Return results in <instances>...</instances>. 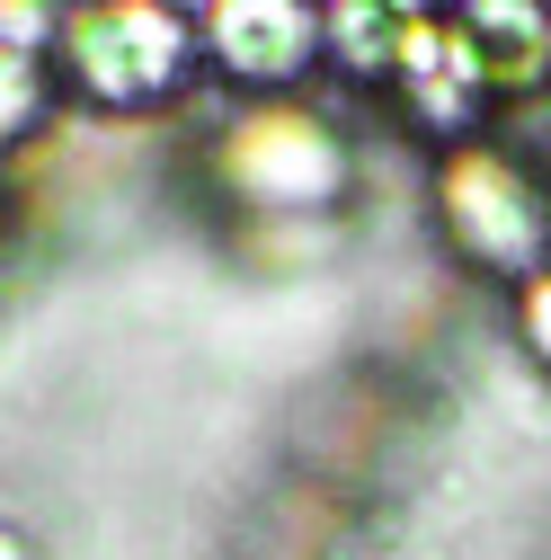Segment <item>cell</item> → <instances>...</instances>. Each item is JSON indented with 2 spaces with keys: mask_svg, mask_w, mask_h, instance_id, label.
I'll list each match as a JSON object with an SVG mask.
<instances>
[{
  "mask_svg": "<svg viewBox=\"0 0 551 560\" xmlns=\"http://www.w3.org/2000/svg\"><path fill=\"white\" fill-rule=\"evenodd\" d=\"M196 170H204V196H214L241 232L338 223L356 178H365L356 133L320 98H241V107H223V125L204 133Z\"/></svg>",
  "mask_w": 551,
  "mask_h": 560,
  "instance_id": "obj_1",
  "label": "cell"
},
{
  "mask_svg": "<svg viewBox=\"0 0 551 560\" xmlns=\"http://www.w3.org/2000/svg\"><path fill=\"white\" fill-rule=\"evenodd\" d=\"M54 81L90 116H161L196 98L204 45L187 0H72L54 27Z\"/></svg>",
  "mask_w": 551,
  "mask_h": 560,
  "instance_id": "obj_2",
  "label": "cell"
},
{
  "mask_svg": "<svg viewBox=\"0 0 551 560\" xmlns=\"http://www.w3.org/2000/svg\"><path fill=\"white\" fill-rule=\"evenodd\" d=\"M427 223L471 276H499L516 294L525 276L551 267V161L534 143H507V133H480V143L436 152Z\"/></svg>",
  "mask_w": 551,
  "mask_h": 560,
  "instance_id": "obj_3",
  "label": "cell"
},
{
  "mask_svg": "<svg viewBox=\"0 0 551 560\" xmlns=\"http://www.w3.org/2000/svg\"><path fill=\"white\" fill-rule=\"evenodd\" d=\"M204 81L241 98H303L329 72V0H196Z\"/></svg>",
  "mask_w": 551,
  "mask_h": 560,
  "instance_id": "obj_4",
  "label": "cell"
},
{
  "mask_svg": "<svg viewBox=\"0 0 551 560\" xmlns=\"http://www.w3.org/2000/svg\"><path fill=\"white\" fill-rule=\"evenodd\" d=\"M374 98H383V116H391L400 133H419V143H436V152L480 143L490 116H507V107L490 98V72H480V54L462 45L454 19H419V27H409L391 81H383Z\"/></svg>",
  "mask_w": 551,
  "mask_h": 560,
  "instance_id": "obj_5",
  "label": "cell"
},
{
  "mask_svg": "<svg viewBox=\"0 0 551 560\" xmlns=\"http://www.w3.org/2000/svg\"><path fill=\"white\" fill-rule=\"evenodd\" d=\"M454 27L480 54L499 107H534L551 90V0H454Z\"/></svg>",
  "mask_w": 551,
  "mask_h": 560,
  "instance_id": "obj_6",
  "label": "cell"
},
{
  "mask_svg": "<svg viewBox=\"0 0 551 560\" xmlns=\"http://www.w3.org/2000/svg\"><path fill=\"white\" fill-rule=\"evenodd\" d=\"M54 107H62L54 62H45V54H19V45H0V170H10V152H27L36 133L54 125Z\"/></svg>",
  "mask_w": 551,
  "mask_h": 560,
  "instance_id": "obj_7",
  "label": "cell"
},
{
  "mask_svg": "<svg viewBox=\"0 0 551 560\" xmlns=\"http://www.w3.org/2000/svg\"><path fill=\"white\" fill-rule=\"evenodd\" d=\"M507 312H516V347L542 365V383H551V267L542 276H525V285L507 294Z\"/></svg>",
  "mask_w": 551,
  "mask_h": 560,
  "instance_id": "obj_8",
  "label": "cell"
},
{
  "mask_svg": "<svg viewBox=\"0 0 551 560\" xmlns=\"http://www.w3.org/2000/svg\"><path fill=\"white\" fill-rule=\"evenodd\" d=\"M391 19H454V0H383Z\"/></svg>",
  "mask_w": 551,
  "mask_h": 560,
  "instance_id": "obj_9",
  "label": "cell"
},
{
  "mask_svg": "<svg viewBox=\"0 0 551 560\" xmlns=\"http://www.w3.org/2000/svg\"><path fill=\"white\" fill-rule=\"evenodd\" d=\"M0 560H36V542H27V534H19L10 516H0Z\"/></svg>",
  "mask_w": 551,
  "mask_h": 560,
  "instance_id": "obj_10",
  "label": "cell"
}]
</instances>
